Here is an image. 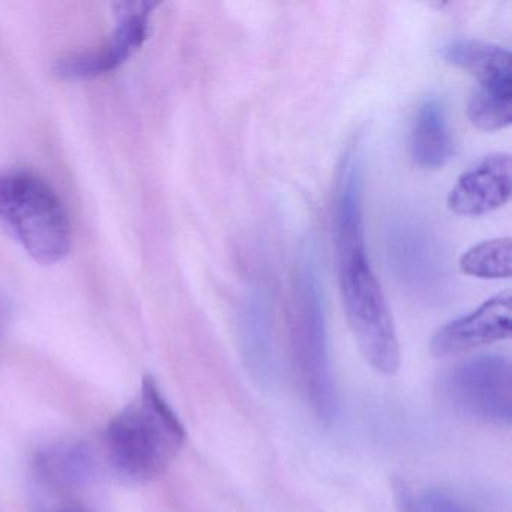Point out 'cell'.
<instances>
[{"label": "cell", "mask_w": 512, "mask_h": 512, "mask_svg": "<svg viewBox=\"0 0 512 512\" xmlns=\"http://www.w3.org/2000/svg\"><path fill=\"white\" fill-rule=\"evenodd\" d=\"M0 223L35 262L53 265L70 253L73 229L64 203L32 173L0 172Z\"/></svg>", "instance_id": "obj_4"}, {"label": "cell", "mask_w": 512, "mask_h": 512, "mask_svg": "<svg viewBox=\"0 0 512 512\" xmlns=\"http://www.w3.org/2000/svg\"><path fill=\"white\" fill-rule=\"evenodd\" d=\"M58 512H80V511H77V509H61V511H58Z\"/></svg>", "instance_id": "obj_15"}, {"label": "cell", "mask_w": 512, "mask_h": 512, "mask_svg": "<svg viewBox=\"0 0 512 512\" xmlns=\"http://www.w3.org/2000/svg\"><path fill=\"white\" fill-rule=\"evenodd\" d=\"M395 500L398 512H472L445 491L430 488L415 494L404 482L395 485Z\"/></svg>", "instance_id": "obj_14"}, {"label": "cell", "mask_w": 512, "mask_h": 512, "mask_svg": "<svg viewBox=\"0 0 512 512\" xmlns=\"http://www.w3.org/2000/svg\"><path fill=\"white\" fill-rule=\"evenodd\" d=\"M155 2H122L116 5V26L106 43L97 49L73 53L59 59L55 74L68 82L95 79L115 71L145 43Z\"/></svg>", "instance_id": "obj_6"}, {"label": "cell", "mask_w": 512, "mask_h": 512, "mask_svg": "<svg viewBox=\"0 0 512 512\" xmlns=\"http://www.w3.org/2000/svg\"><path fill=\"white\" fill-rule=\"evenodd\" d=\"M512 193V160L509 154H491L476 161L452 187L448 206L464 217H479L509 202Z\"/></svg>", "instance_id": "obj_8"}, {"label": "cell", "mask_w": 512, "mask_h": 512, "mask_svg": "<svg viewBox=\"0 0 512 512\" xmlns=\"http://www.w3.org/2000/svg\"><path fill=\"white\" fill-rule=\"evenodd\" d=\"M106 451L113 469L131 481H151L178 457L187 433L151 377L139 395L110 421Z\"/></svg>", "instance_id": "obj_2"}, {"label": "cell", "mask_w": 512, "mask_h": 512, "mask_svg": "<svg viewBox=\"0 0 512 512\" xmlns=\"http://www.w3.org/2000/svg\"><path fill=\"white\" fill-rule=\"evenodd\" d=\"M467 116L473 127L497 131L512 121V83L479 85L467 104Z\"/></svg>", "instance_id": "obj_12"}, {"label": "cell", "mask_w": 512, "mask_h": 512, "mask_svg": "<svg viewBox=\"0 0 512 512\" xmlns=\"http://www.w3.org/2000/svg\"><path fill=\"white\" fill-rule=\"evenodd\" d=\"M289 352L299 392L317 421L337 418L338 394L329 359L322 290L310 265L299 269L289 304Z\"/></svg>", "instance_id": "obj_3"}, {"label": "cell", "mask_w": 512, "mask_h": 512, "mask_svg": "<svg viewBox=\"0 0 512 512\" xmlns=\"http://www.w3.org/2000/svg\"><path fill=\"white\" fill-rule=\"evenodd\" d=\"M38 476L59 490L74 488L89 478L92 458L85 446L59 443L40 452L35 461Z\"/></svg>", "instance_id": "obj_11"}, {"label": "cell", "mask_w": 512, "mask_h": 512, "mask_svg": "<svg viewBox=\"0 0 512 512\" xmlns=\"http://www.w3.org/2000/svg\"><path fill=\"white\" fill-rule=\"evenodd\" d=\"M511 239L496 238L479 242L460 257L464 274L478 278L511 277Z\"/></svg>", "instance_id": "obj_13"}, {"label": "cell", "mask_w": 512, "mask_h": 512, "mask_svg": "<svg viewBox=\"0 0 512 512\" xmlns=\"http://www.w3.org/2000/svg\"><path fill=\"white\" fill-rule=\"evenodd\" d=\"M410 152L413 161L427 170L440 169L451 160L454 143L445 106L439 98H427L419 107L413 125Z\"/></svg>", "instance_id": "obj_9"}, {"label": "cell", "mask_w": 512, "mask_h": 512, "mask_svg": "<svg viewBox=\"0 0 512 512\" xmlns=\"http://www.w3.org/2000/svg\"><path fill=\"white\" fill-rule=\"evenodd\" d=\"M334 233L338 287L356 346L376 373L395 376L401 365L400 343L365 248L361 169L355 158H350L341 178Z\"/></svg>", "instance_id": "obj_1"}, {"label": "cell", "mask_w": 512, "mask_h": 512, "mask_svg": "<svg viewBox=\"0 0 512 512\" xmlns=\"http://www.w3.org/2000/svg\"><path fill=\"white\" fill-rule=\"evenodd\" d=\"M512 298L503 292L485 301L466 316L451 320L437 329L430 341V350L437 358L469 352L511 337Z\"/></svg>", "instance_id": "obj_7"}, {"label": "cell", "mask_w": 512, "mask_h": 512, "mask_svg": "<svg viewBox=\"0 0 512 512\" xmlns=\"http://www.w3.org/2000/svg\"><path fill=\"white\" fill-rule=\"evenodd\" d=\"M442 56L448 64L476 77L479 85L512 83L511 53L496 44L455 40L443 47Z\"/></svg>", "instance_id": "obj_10"}, {"label": "cell", "mask_w": 512, "mask_h": 512, "mask_svg": "<svg viewBox=\"0 0 512 512\" xmlns=\"http://www.w3.org/2000/svg\"><path fill=\"white\" fill-rule=\"evenodd\" d=\"M440 395L455 412L473 421L509 425L512 421V365L502 355L467 359L446 371Z\"/></svg>", "instance_id": "obj_5"}]
</instances>
